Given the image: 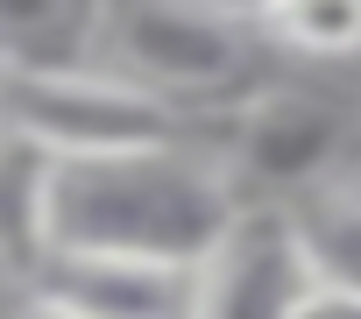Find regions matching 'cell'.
<instances>
[{"mask_svg": "<svg viewBox=\"0 0 361 319\" xmlns=\"http://www.w3.org/2000/svg\"><path fill=\"white\" fill-rule=\"evenodd\" d=\"M305 241V263L319 284H347L361 291V164H340L333 178L305 185L298 199H283Z\"/></svg>", "mask_w": 361, "mask_h": 319, "instance_id": "52a82bcc", "label": "cell"}, {"mask_svg": "<svg viewBox=\"0 0 361 319\" xmlns=\"http://www.w3.org/2000/svg\"><path fill=\"white\" fill-rule=\"evenodd\" d=\"M290 319H361V291H347V284H319V277H312V291L298 298Z\"/></svg>", "mask_w": 361, "mask_h": 319, "instance_id": "30bf717a", "label": "cell"}, {"mask_svg": "<svg viewBox=\"0 0 361 319\" xmlns=\"http://www.w3.org/2000/svg\"><path fill=\"white\" fill-rule=\"evenodd\" d=\"M347 135H361V121H340V107L305 100V92H262L241 114V142L227 171L241 199H298L305 185L347 164Z\"/></svg>", "mask_w": 361, "mask_h": 319, "instance_id": "5b68a950", "label": "cell"}, {"mask_svg": "<svg viewBox=\"0 0 361 319\" xmlns=\"http://www.w3.org/2000/svg\"><path fill=\"white\" fill-rule=\"evenodd\" d=\"M255 29L290 57L340 64V57H361V0H276Z\"/></svg>", "mask_w": 361, "mask_h": 319, "instance_id": "ba28073f", "label": "cell"}, {"mask_svg": "<svg viewBox=\"0 0 361 319\" xmlns=\"http://www.w3.org/2000/svg\"><path fill=\"white\" fill-rule=\"evenodd\" d=\"M99 36L114 71L170 92L192 114V100L234 92L255 71V29L220 0H99Z\"/></svg>", "mask_w": 361, "mask_h": 319, "instance_id": "3957f363", "label": "cell"}, {"mask_svg": "<svg viewBox=\"0 0 361 319\" xmlns=\"http://www.w3.org/2000/svg\"><path fill=\"white\" fill-rule=\"evenodd\" d=\"M312 291V263L283 199H241L227 234L199 263V319H290Z\"/></svg>", "mask_w": 361, "mask_h": 319, "instance_id": "277c9868", "label": "cell"}, {"mask_svg": "<svg viewBox=\"0 0 361 319\" xmlns=\"http://www.w3.org/2000/svg\"><path fill=\"white\" fill-rule=\"evenodd\" d=\"M0 319H64V312H57V305H43V298H29V291H22V298H15V305H8V312H0Z\"/></svg>", "mask_w": 361, "mask_h": 319, "instance_id": "8fae6325", "label": "cell"}, {"mask_svg": "<svg viewBox=\"0 0 361 319\" xmlns=\"http://www.w3.org/2000/svg\"><path fill=\"white\" fill-rule=\"evenodd\" d=\"M22 291L64 319H199V263L163 255H43Z\"/></svg>", "mask_w": 361, "mask_h": 319, "instance_id": "8992f818", "label": "cell"}, {"mask_svg": "<svg viewBox=\"0 0 361 319\" xmlns=\"http://www.w3.org/2000/svg\"><path fill=\"white\" fill-rule=\"evenodd\" d=\"M220 8H234V15H241V22H248V29H255V22H262V15H269V8H276V0H220Z\"/></svg>", "mask_w": 361, "mask_h": 319, "instance_id": "7c38bea8", "label": "cell"}, {"mask_svg": "<svg viewBox=\"0 0 361 319\" xmlns=\"http://www.w3.org/2000/svg\"><path fill=\"white\" fill-rule=\"evenodd\" d=\"M36 178L43 156L0 142V263L15 270V284L36 270Z\"/></svg>", "mask_w": 361, "mask_h": 319, "instance_id": "9c48e42d", "label": "cell"}, {"mask_svg": "<svg viewBox=\"0 0 361 319\" xmlns=\"http://www.w3.org/2000/svg\"><path fill=\"white\" fill-rule=\"evenodd\" d=\"M192 114L170 92L128 78V71H85L50 57H8L0 64V142L29 149L43 164H78V156H121L185 142Z\"/></svg>", "mask_w": 361, "mask_h": 319, "instance_id": "7a4b0ae2", "label": "cell"}, {"mask_svg": "<svg viewBox=\"0 0 361 319\" xmlns=\"http://www.w3.org/2000/svg\"><path fill=\"white\" fill-rule=\"evenodd\" d=\"M241 213L227 156L185 142L43 164L36 178V263L43 255H163L206 263Z\"/></svg>", "mask_w": 361, "mask_h": 319, "instance_id": "6da1fadb", "label": "cell"}]
</instances>
